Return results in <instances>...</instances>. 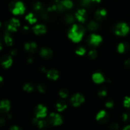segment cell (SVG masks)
<instances>
[{
    "label": "cell",
    "instance_id": "603a6c76",
    "mask_svg": "<svg viewBox=\"0 0 130 130\" xmlns=\"http://www.w3.org/2000/svg\"><path fill=\"white\" fill-rule=\"evenodd\" d=\"M117 49H118V52L121 54H122V53H125L128 50V45L126 43H120L118 45Z\"/></svg>",
    "mask_w": 130,
    "mask_h": 130
},
{
    "label": "cell",
    "instance_id": "bcb514c9",
    "mask_svg": "<svg viewBox=\"0 0 130 130\" xmlns=\"http://www.w3.org/2000/svg\"><path fill=\"white\" fill-rule=\"evenodd\" d=\"M23 29H24V30H25V31H29V27L27 26H24V28H23Z\"/></svg>",
    "mask_w": 130,
    "mask_h": 130
},
{
    "label": "cell",
    "instance_id": "e0dca14e",
    "mask_svg": "<svg viewBox=\"0 0 130 130\" xmlns=\"http://www.w3.org/2000/svg\"><path fill=\"white\" fill-rule=\"evenodd\" d=\"M46 76L49 79L52 80V81H57L59 78L60 74L57 70L51 69L48 71L46 73Z\"/></svg>",
    "mask_w": 130,
    "mask_h": 130
},
{
    "label": "cell",
    "instance_id": "8d00e7d4",
    "mask_svg": "<svg viewBox=\"0 0 130 130\" xmlns=\"http://www.w3.org/2000/svg\"><path fill=\"white\" fill-rule=\"evenodd\" d=\"M109 128H110V130H118L119 129V126L118 123H112V124H110Z\"/></svg>",
    "mask_w": 130,
    "mask_h": 130
},
{
    "label": "cell",
    "instance_id": "ffe728a7",
    "mask_svg": "<svg viewBox=\"0 0 130 130\" xmlns=\"http://www.w3.org/2000/svg\"><path fill=\"white\" fill-rule=\"evenodd\" d=\"M56 109L58 112H62L66 110L67 107V104L64 100H59L55 105Z\"/></svg>",
    "mask_w": 130,
    "mask_h": 130
},
{
    "label": "cell",
    "instance_id": "6da1fadb",
    "mask_svg": "<svg viewBox=\"0 0 130 130\" xmlns=\"http://www.w3.org/2000/svg\"><path fill=\"white\" fill-rule=\"evenodd\" d=\"M85 31V28L82 25L73 24L69 30L68 37L74 43H79L83 38Z\"/></svg>",
    "mask_w": 130,
    "mask_h": 130
},
{
    "label": "cell",
    "instance_id": "7c38bea8",
    "mask_svg": "<svg viewBox=\"0 0 130 130\" xmlns=\"http://www.w3.org/2000/svg\"><path fill=\"white\" fill-rule=\"evenodd\" d=\"M32 30L36 35H43L46 32V27L43 24H36L32 28Z\"/></svg>",
    "mask_w": 130,
    "mask_h": 130
},
{
    "label": "cell",
    "instance_id": "484cf974",
    "mask_svg": "<svg viewBox=\"0 0 130 130\" xmlns=\"http://www.w3.org/2000/svg\"><path fill=\"white\" fill-rule=\"evenodd\" d=\"M60 2L63 6V7L67 10L71 9L73 7L74 4L71 0H62V1H60Z\"/></svg>",
    "mask_w": 130,
    "mask_h": 130
},
{
    "label": "cell",
    "instance_id": "277c9868",
    "mask_svg": "<svg viewBox=\"0 0 130 130\" xmlns=\"http://www.w3.org/2000/svg\"><path fill=\"white\" fill-rule=\"evenodd\" d=\"M48 120L50 124L53 126H59L63 123V119L61 116L55 112H52L50 114Z\"/></svg>",
    "mask_w": 130,
    "mask_h": 130
},
{
    "label": "cell",
    "instance_id": "83f0119b",
    "mask_svg": "<svg viewBox=\"0 0 130 130\" xmlns=\"http://www.w3.org/2000/svg\"><path fill=\"white\" fill-rule=\"evenodd\" d=\"M69 95V91L67 89L62 88L59 91V96L62 99H66Z\"/></svg>",
    "mask_w": 130,
    "mask_h": 130
},
{
    "label": "cell",
    "instance_id": "ac0fdd59",
    "mask_svg": "<svg viewBox=\"0 0 130 130\" xmlns=\"http://www.w3.org/2000/svg\"><path fill=\"white\" fill-rule=\"evenodd\" d=\"M92 79L93 82L96 84L103 83L105 80L104 75L99 72H95L92 75Z\"/></svg>",
    "mask_w": 130,
    "mask_h": 130
},
{
    "label": "cell",
    "instance_id": "52a82bcc",
    "mask_svg": "<svg viewBox=\"0 0 130 130\" xmlns=\"http://www.w3.org/2000/svg\"><path fill=\"white\" fill-rule=\"evenodd\" d=\"M102 41V37L96 34H91L88 39L89 44L93 46H98Z\"/></svg>",
    "mask_w": 130,
    "mask_h": 130
},
{
    "label": "cell",
    "instance_id": "5bb4252c",
    "mask_svg": "<svg viewBox=\"0 0 130 130\" xmlns=\"http://www.w3.org/2000/svg\"><path fill=\"white\" fill-rule=\"evenodd\" d=\"M40 55L42 58H44V59H50L53 56V52L50 48H46V47H44V48H41L40 50Z\"/></svg>",
    "mask_w": 130,
    "mask_h": 130
},
{
    "label": "cell",
    "instance_id": "e575fe53",
    "mask_svg": "<svg viewBox=\"0 0 130 130\" xmlns=\"http://www.w3.org/2000/svg\"><path fill=\"white\" fill-rule=\"evenodd\" d=\"M98 95L100 97H105L107 95V91L105 89H102L99 91Z\"/></svg>",
    "mask_w": 130,
    "mask_h": 130
},
{
    "label": "cell",
    "instance_id": "30bf717a",
    "mask_svg": "<svg viewBox=\"0 0 130 130\" xmlns=\"http://www.w3.org/2000/svg\"><path fill=\"white\" fill-rule=\"evenodd\" d=\"M109 114L104 110H100L96 116V121L101 124H104V123H107L109 120Z\"/></svg>",
    "mask_w": 130,
    "mask_h": 130
},
{
    "label": "cell",
    "instance_id": "f907efd6",
    "mask_svg": "<svg viewBox=\"0 0 130 130\" xmlns=\"http://www.w3.org/2000/svg\"><path fill=\"white\" fill-rule=\"evenodd\" d=\"M1 22H0V27H1Z\"/></svg>",
    "mask_w": 130,
    "mask_h": 130
},
{
    "label": "cell",
    "instance_id": "7402d4cb",
    "mask_svg": "<svg viewBox=\"0 0 130 130\" xmlns=\"http://www.w3.org/2000/svg\"><path fill=\"white\" fill-rule=\"evenodd\" d=\"M25 19L29 24H31V25L36 24L37 22V18L36 17L34 14L32 13H28L25 16Z\"/></svg>",
    "mask_w": 130,
    "mask_h": 130
},
{
    "label": "cell",
    "instance_id": "d6986e66",
    "mask_svg": "<svg viewBox=\"0 0 130 130\" xmlns=\"http://www.w3.org/2000/svg\"><path fill=\"white\" fill-rule=\"evenodd\" d=\"M32 123L36 125L40 129H44V128H46L47 126V123L45 121L43 120V119H38L37 118H34L32 119Z\"/></svg>",
    "mask_w": 130,
    "mask_h": 130
},
{
    "label": "cell",
    "instance_id": "681fc988",
    "mask_svg": "<svg viewBox=\"0 0 130 130\" xmlns=\"http://www.w3.org/2000/svg\"><path fill=\"white\" fill-rule=\"evenodd\" d=\"M2 48H3V47H2V44H1V42H0V51H1V50H2Z\"/></svg>",
    "mask_w": 130,
    "mask_h": 130
},
{
    "label": "cell",
    "instance_id": "ba28073f",
    "mask_svg": "<svg viewBox=\"0 0 130 130\" xmlns=\"http://www.w3.org/2000/svg\"><path fill=\"white\" fill-rule=\"evenodd\" d=\"M20 22L19 19L13 18L7 24V30L10 32H16L20 27Z\"/></svg>",
    "mask_w": 130,
    "mask_h": 130
},
{
    "label": "cell",
    "instance_id": "8992f818",
    "mask_svg": "<svg viewBox=\"0 0 130 130\" xmlns=\"http://www.w3.org/2000/svg\"><path fill=\"white\" fill-rule=\"evenodd\" d=\"M85 97L83 95L80 93H76L71 98V104L75 107H79L85 102Z\"/></svg>",
    "mask_w": 130,
    "mask_h": 130
},
{
    "label": "cell",
    "instance_id": "836d02e7",
    "mask_svg": "<svg viewBox=\"0 0 130 130\" xmlns=\"http://www.w3.org/2000/svg\"><path fill=\"white\" fill-rule=\"evenodd\" d=\"M38 90L39 91V92L44 93L46 91V86L43 84H39L38 86Z\"/></svg>",
    "mask_w": 130,
    "mask_h": 130
},
{
    "label": "cell",
    "instance_id": "ee69618b",
    "mask_svg": "<svg viewBox=\"0 0 130 130\" xmlns=\"http://www.w3.org/2000/svg\"><path fill=\"white\" fill-rule=\"evenodd\" d=\"M33 62H34V59L32 58H31V57H30V58H29L27 59V62L29 63H32Z\"/></svg>",
    "mask_w": 130,
    "mask_h": 130
},
{
    "label": "cell",
    "instance_id": "c3c4849f",
    "mask_svg": "<svg viewBox=\"0 0 130 130\" xmlns=\"http://www.w3.org/2000/svg\"><path fill=\"white\" fill-rule=\"evenodd\" d=\"M3 81V78L2 76H0V85H1V84L2 83Z\"/></svg>",
    "mask_w": 130,
    "mask_h": 130
},
{
    "label": "cell",
    "instance_id": "7dc6e473",
    "mask_svg": "<svg viewBox=\"0 0 130 130\" xmlns=\"http://www.w3.org/2000/svg\"><path fill=\"white\" fill-rule=\"evenodd\" d=\"M123 130H130V125H128V126H127L124 127V129H123Z\"/></svg>",
    "mask_w": 130,
    "mask_h": 130
},
{
    "label": "cell",
    "instance_id": "2e32d148",
    "mask_svg": "<svg viewBox=\"0 0 130 130\" xmlns=\"http://www.w3.org/2000/svg\"><path fill=\"white\" fill-rule=\"evenodd\" d=\"M10 109V102L8 100H3L0 102V112L6 114Z\"/></svg>",
    "mask_w": 130,
    "mask_h": 130
},
{
    "label": "cell",
    "instance_id": "f1b7e54d",
    "mask_svg": "<svg viewBox=\"0 0 130 130\" xmlns=\"http://www.w3.org/2000/svg\"><path fill=\"white\" fill-rule=\"evenodd\" d=\"M86 52V48L83 46H79L76 50V53L79 56H83Z\"/></svg>",
    "mask_w": 130,
    "mask_h": 130
},
{
    "label": "cell",
    "instance_id": "f35d334b",
    "mask_svg": "<svg viewBox=\"0 0 130 130\" xmlns=\"http://www.w3.org/2000/svg\"><path fill=\"white\" fill-rule=\"evenodd\" d=\"M124 66H125L126 68L127 69H130V59L127 60L124 63Z\"/></svg>",
    "mask_w": 130,
    "mask_h": 130
},
{
    "label": "cell",
    "instance_id": "1f68e13d",
    "mask_svg": "<svg viewBox=\"0 0 130 130\" xmlns=\"http://www.w3.org/2000/svg\"><path fill=\"white\" fill-rule=\"evenodd\" d=\"M65 21H66V22L67 23V24H71L74 22V18L73 16H72V15H71V14H67L66 16V17H65Z\"/></svg>",
    "mask_w": 130,
    "mask_h": 130
},
{
    "label": "cell",
    "instance_id": "d590c367",
    "mask_svg": "<svg viewBox=\"0 0 130 130\" xmlns=\"http://www.w3.org/2000/svg\"><path fill=\"white\" fill-rule=\"evenodd\" d=\"M114 105V103L112 100H108L106 103H105V107L108 109H110V108L113 107Z\"/></svg>",
    "mask_w": 130,
    "mask_h": 130
},
{
    "label": "cell",
    "instance_id": "9a60e30c",
    "mask_svg": "<svg viewBox=\"0 0 130 130\" xmlns=\"http://www.w3.org/2000/svg\"><path fill=\"white\" fill-rule=\"evenodd\" d=\"M13 63V60L11 55H5L2 57L1 60V64L4 68L8 69Z\"/></svg>",
    "mask_w": 130,
    "mask_h": 130
},
{
    "label": "cell",
    "instance_id": "4316f807",
    "mask_svg": "<svg viewBox=\"0 0 130 130\" xmlns=\"http://www.w3.org/2000/svg\"><path fill=\"white\" fill-rule=\"evenodd\" d=\"M4 39H5V42L6 43V44L8 46H10L13 44V41L12 38L11 37V36L10 35L8 32H6L5 34V37H4Z\"/></svg>",
    "mask_w": 130,
    "mask_h": 130
},
{
    "label": "cell",
    "instance_id": "3957f363",
    "mask_svg": "<svg viewBox=\"0 0 130 130\" xmlns=\"http://www.w3.org/2000/svg\"><path fill=\"white\" fill-rule=\"evenodd\" d=\"M129 26L125 22H119L114 28V33L118 36H125L129 33Z\"/></svg>",
    "mask_w": 130,
    "mask_h": 130
},
{
    "label": "cell",
    "instance_id": "7bdbcfd3",
    "mask_svg": "<svg viewBox=\"0 0 130 130\" xmlns=\"http://www.w3.org/2000/svg\"><path fill=\"white\" fill-rule=\"evenodd\" d=\"M41 72H43V73H47V72H48L46 68V67H42L41 70Z\"/></svg>",
    "mask_w": 130,
    "mask_h": 130
},
{
    "label": "cell",
    "instance_id": "44dd1931",
    "mask_svg": "<svg viewBox=\"0 0 130 130\" xmlns=\"http://www.w3.org/2000/svg\"><path fill=\"white\" fill-rule=\"evenodd\" d=\"M87 28L90 31H95V30H99V29L100 28V25L96 21L92 20L88 24Z\"/></svg>",
    "mask_w": 130,
    "mask_h": 130
},
{
    "label": "cell",
    "instance_id": "60d3db41",
    "mask_svg": "<svg viewBox=\"0 0 130 130\" xmlns=\"http://www.w3.org/2000/svg\"><path fill=\"white\" fill-rule=\"evenodd\" d=\"M5 124V120L3 118H0V127H2Z\"/></svg>",
    "mask_w": 130,
    "mask_h": 130
},
{
    "label": "cell",
    "instance_id": "8fae6325",
    "mask_svg": "<svg viewBox=\"0 0 130 130\" xmlns=\"http://www.w3.org/2000/svg\"><path fill=\"white\" fill-rule=\"evenodd\" d=\"M107 15V11L104 8H99L95 11V17L99 22L103 21L105 19Z\"/></svg>",
    "mask_w": 130,
    "mask_h": 130
},
{
    "label": "cell",
    "instance_id": "d4e9b609",
    "mask_svg": "<svg viewBox=\"0 0 130 130\" xmlns=\"http://www.w3.org/2000/svg\"><path fill=\"white\" fill-rule=\"evenodd\" d=\"M34 88H35V86L31 83H27L23 86V89H24V91L28 93L32 92V91H34Z\"/></svg>",
    "mask_w": 130,
    "mask_h": 130
},
{
    "label": "cell",
    "instance_id": "7a4b0ae2",
    "mask_svg": "<svg viewBox=\"0 0 130 130\" xmlns=\"http://www.w3.org/2000/svg\"><path fill=\"white\" fill-rule=\"evenodd\" d=\"M10 10L13 15H22L25 11V6L22 1H14L10 5Z\"/></svg>",
    "mask_w": 130,
    "mask_h": 130
},
{
    "label": "cell",
    "instance_id": "5b68a950",
    "mask_svg": "<svg viewBox=\"0 0 130 130\" xmlns=\"http://www.w3.org/2000/svg\"><path fill=\"white\" fill-rule=\"evenodd\" d=\"M47 112H48V110H47L46 107L42 104L37 105L35 110H34V114H35L36 118H38V119H43V118H45L47 116Z\"/></svg>",
    "mask_w": 130,
    "mask_h": 130
},
{
    "label": "cell",
    "instance_id": "d6a6232c",
    "mask_svg": "<svg viewBox=\"0 0 130 130\" xmlns=\"http://www.w3.org/2000/svg\"><path fill=\"white\" fill-rule=\"evenodd\" d=\"M123 105L124 107L130 109V96H126L123 101Z\"/></svg>",
    "mask_w": 130,
    "mask_h": 130
},
{
    "label": "cell",
    "instance_id": "b9f144b4",
    "mask_svg": "<svg viewBox=\"0 0 130 130\" xmlns=\"http://www.w3.org/2000/svg\"><path fill=\"white\" fill-rule=\"evenodd\" d=\"M10 130H22L19 127L17 126H11L10 128Z\"/></svg>",
    "mask_w": 130,
    "mask_h": 130
},
{
    "label": "cell",
    "instance_id": "74e56055",
    "mask_svg": "<svg viewBox=\"0 0 130 130\" xmlns=\"http://www.w3.org/2000/svg\"><path fill=\"white\" fill-rule=\"evenodd\" d=\"M122 118H123V121L126 122V121H128V120L129 119V115L128 114V113H124L122 116Z\"/></svg>",
    "mask_w": 130,
    "mask_h": 130
},
{
    "label": "cell",
    "instance_id": "9c48e42d",
    "mask_svg": "<svg viewBox=\"0 0 130 130\" xmlns=\"http://www.w3.org/2000/svg\"><path fill=\"white\" fill-rule=\"evenodd\" d=\"M87 17L86 10L84 8L78 10L75 14V17L80 23H85L87 19Z\"/></svg>",
    "mask_w": 130,
    "mask_h": 130
},
{
    "label": "cell",
    "instance_id": "ab89813d",
    "mask_svg": "<svg viewBox=\"0 0 130 130\" xmlns=\"http://www.w3.org/2000/svg\"><path fill=\"white\" fill-rule=\"evenodd\" d=\"M18 52L17 50L15 49H13L10 52V54H11V56H16L17 55Z\"/></svg>",
    "mask_w": 130,
    "mask_h": 130
},
{
    "label": "cell",
    "instance_id": "4fadbf2b",
    "mask_svg": "<svg viewBox=\"0 0 130 130\" xmlns=\"http://www.w3.org/2000/svg\"><path fill=\"white\" fill-rule=\"evenodd\" d=\"M24 49L25 50L26 52L30 53H34L36 52L38 49V45L35 42L29 41L27 42L24 44Z\"/></svg>",
    "mask_w": 130,
    "mask_h": 130
},
{
    "label": "cell",
    "instance_id": "f546056e",
    "mask_svg": "<svg viewBox=\"0 0 130 130\" xmlns=\"http://www.w3.org/2000/svg\"><path fill=\"white\" fill-rule=\"evenodd\" d=\"M80 3L84 7H90L93 3L92 0H80Z\"/></svg>",
    "mask_w": 130,
    "mask_h": 130
},
{
    "label": "cell",
    "instance_id": "4dcf8cb0",
    "mask_svg": "<svg viewBox=\"0 0 130 130\" xmlns=\"http://www.w3.org/2000/svg\"><path fill=\"white\" fill-rule=\"evenodd\" d=\"M98 53L95 50H91L88 53V57L91 60H95V58L97 57Z\"/></svg>",
    "mask_w": 130,
    "mask_h": 130
},
{
    "label": "cell",
    "instance_id": "f6af8a7d",
    "mask_svg": "<svg viewBox=\"0 0 130 130\" xmlns=\"http://www.w3.org/2000/svg\"><path fill=\"white\" fill-rule=\"evenodd\" d=\"M93 3H100L101 2V0H92Z\"/></svg>",
    "mask_w": 130,
    "mask_h": 130
},
{
    "label": "cell",
    "instance_id": "cb8c5ba5",
    "mask_svg": "<svg viewBox=\"0 0 130 130\" xmlns=\"http://www.w3.org/2000/svg\"><path fill=\"white\" fill-rule=\"evenodd\" d=\"M33 8L35 10L36 12L38 13H43V11H44V6H43V4L41 3L39 1H37L33 5Z\"/></svg>",
    "mask_w": 130,
    "mask_h": 130
}]
</instances>
